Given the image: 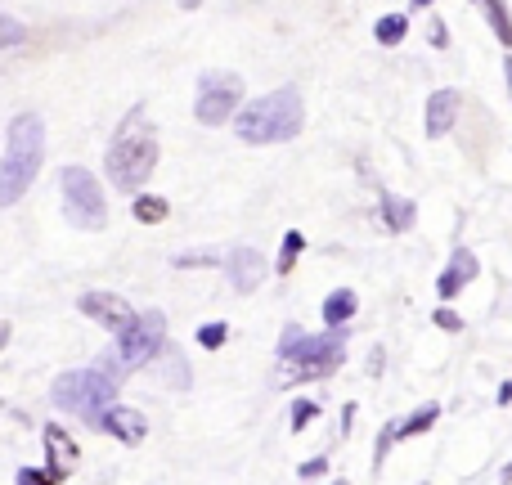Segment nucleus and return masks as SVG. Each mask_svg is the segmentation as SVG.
<instances>
[{
    "label": "nucleus",
    "instance_id": "nucleus-1",
    "mask_svg": "<svg viewBox=\"0 0 512 485\" xmlns=\"http://www.w3.org/2000/svg\"><path fill=\"white\" fill-rule=\"evenodd\" d=\"M104 171H108V185L122 189V194H140L149 185V176L158 171V131L149 126L144 104H135L122 117L113 144L104 153Z\"/></svg>",
    "mask_w": 512,
    "mask_h": 485
},
{
    "label": "nucleus",
    "instance_id": "nucleus-2",
    "mask_svg": "<svg viewBox=\"0 0 512 485\" xmlns=\"http://www.w3.org/2000/svg\"><path fill=\"white\" fill-rule=\"evenodd\" d=\"M306 126V99L297 86H279L234 113V135L243 144H288Z\"/></svg>",
    "mask_w": 512,
    "mask_h": 485
},
{
    "label": "nucleus",
    "instance_id": "nucleus-3",
    "mask_svg": "<svg viewBox=\"0 0 512 485\" xmlns=\"http://www.w3.org/2000/svg\"><path fill=\"white\" fill-rule=\"evenodd\" d=\"M346 360V333L342 328H324V333H301V328H283L279 342V382L297 387L310 378H328Z\"/></svg>",
    "mask_w": 512,
    "mask_h": 485
},
{
    "label": "nucleus",
    "instance_id": "nucleus-4",
    "mask_svg": "<svg viewBox=\"0 0 512 485\" xmlns=\"http://www.w3.org/2000/svg\"><path fill=\"white\" fill-rule=\"evenodd\" d=\"M41 162H45V122L36 113H18L5 131V153H0V207H14L36 185Z\"/></svg>",
    "mask_w": 512,
    "mask_h": 485
},
{
    "label": "nucleus",
    "instance_id": "nucleus-5",
    "mask_svg": "<svg viewBox=\"0 0 512 485\" xmlns=\"http://www.w3.org/2000/svg\"><path fill=\"white\" fill-rule=\"evenodd\" d=\"M50 400H54V409H63V414H72V418H86V423L95 427V418L104 414L108 405H117V378L104 373L99 364H90V369H68L54 378Z\"/></svg>",
    "mask_w": 512,
    "mask_h": 485
},
{
    "label": "nucleus",
    "instance_id": "nucleus-6",
    "mask_svg": "<svg viewBox=\"0 0 512 485\" xmlns=\"http://www.w3.org/2000/svg\"><path fill=\"white\" fill-rule=\"evenodd\" d=\"M162 346H167V315H162V310H135L131 328L117 333L113 355H108L99 369L113 373V378L117 373H135V369H144L153 355H162Z\"/></svg>",
    "mask_w": 512,
    "mask_h": 485
},
{
    "label": "nucleus",
    "instance_id": "nucleus-7",
    "mask_svg": "<svg viewBox=\"0 0 512 485\" xmlns=\"http://www.w3.org/2000/svg\"><path fill=\"white\" fill-rule=\"evenodd\" d=\"M59 189H63V216H68L77 230H104L108 198H104V185H99L86 167H63Z\"/></svg>",
    "mask_w": 512,
    "mask_h": 485
},
{
    "label": "nucleus",
    "instance_id": "nucleus-8",
    "mask_svg": "<svg viewBox=\"0 0 512 485\" xmlns=\"http://www.w3.org/2000/svg\"><path fill=\"white\" fill-rule=\"evenodd\" d=\"M248 99V86H243L239 72H221V68H207L198 77V95H194V117L203 126H225L234 122V113L243 108Z\"/></svg>",
    "mask_w": 512,
    "mask_h": 485
},
{
    "label": "nucleus",
    "instance_id": "nucleus-9",
    "mask_svg": "<svg viewBox=\"0 0 512 485\" xmlns=\"http://www.w3.org/2000/svg\"><path fill=\"white\" fill-rule=\"evenodd\" d=\"M77 310L86 319H95L99 328H108V333H122V328H131V319H135V310H131V301L122 297V292H81L77 297Z\"/></svg>",
    "mask_w": 512,
    "mask_h": 485
},
{
    "label": "nucleus",
    "instance_id": "nucleus-10",
    "mask_svg": "<svg viewBox=\"0 0 512 485\" xmlns=\"http://www.w3.org/2000/svg\"><path fill=\"white\" fill-rule=\"evenodd\" d=\"M225 274H230V288L239 292V297H252V292L265 283V274H270V265H265V256L256 252V247L239 243L230 256H225Z\"/></svg>",
    "mask_w": 512,
    "mask_h": 485
},
{
    "label": "nucleus",
    "instance_id": "nucleus-11",
    "mask_svg": "<svg viewBox=\"0 0 512 485\" xmlns=\"http://www.w3.org/2000/svg\"><path fill=\"white\" fill-rule=\"evenodd\" d=\"M95 427L99 432H108L113 441H122V445H140L144 436H149V418H144L140 409H131V405H108L104 414L95 418Z\"/></svg>",
    "mask_w": 512,
    "mask_h": 485
},
{
    "label": "nucleus",
    "instance_id": "nucleus-12",
    "mask_svg": "<svg viewBox=\"0 0 512 485\" xmlns=\"http://www.w3.org/2000/svg\"><path fill=\"white\" fill-rule=\"evenodd\" d=\"M41 441H45V459H50V468H45V472H50L54 481H68V477H72V468H77V459H81L77 441H72V436L63 432L59 423H45Z\"/></svg>",
    "mask_w": 512,
    "mask_h": 485
},
{
    "label": "nucleus",
    "instance_id": "nucleus-13",
    "mask_svg": "<svg viewBox=\"0 0 512 485\" xmlns=\"http://www.w3.org/2000/svg\"><path fill=\"white\" fill-rule=\"evenodd\" d=\"M459 108H463V95L454 86H441L427 95V140H445L459 122Z\"/></svg>",
    "mask_w": 512,
    "mask_h": 485
},
{
    "label": "nucleus",
    "instance_id": "nucleus-14",
    "mask_svg": "<svg viewBox=\"0 0 512 485\" xmlns=\"http://www.w3.org/2000/svg\"><path fill=\"white\" fill-rule=\"evenodd\" d=\"M477 274H481L477 256H472L468 247H454V252H450V265H445V270H441V279H436V292H441L445 301H454L463 288H468L472 279H477Z\"/></svg>",
    "mask_w": 512,
    "mask_h": 485
},
{
    "label": "nucleus",
    "instance_id": "nucleus-15",
    "mask_svg": "<svg viewBox=\"0 0 512 485\" xmlns=\"http://www.w3.org/2000/svg\"><path fill=\"white\" fill-rule=\"evenodd\" d=\"M378 212H382V221H387V230H391V234H405V230H414V221H418V207H414V198L387 194V189H382V194H378Z\"/></svg>",
    "mask_w": 512,
    "mask_h": 485
},
{
    "label": "nucleus",
    "instance_id": "nucleus-16",
    "mask_svg": "<svg viewBox=\"0 0 512 485\" xmlns=\"http://www.w3.org/2000/svg\"><path fill=\"white\" fill-rule=\"evenodd\" d=\"M355 310H360V292L355 288H333L324 297V310H319V315H324V328H346L355 319Z\"/></svg>",
    "mask_w": 512,
    "mask_h": 485
},
{
    "label": "nucleus",
    "instance_id": "nucleus-17",
    "mask_svg": "<svg viewBox=\"0 0 512 485\" xmlns=\"http://www.w3.org/2000/svg\"><path fill=\"white\" fill-rule=\"evenodd\" d=\"M436 418H441V405H436V400H427L418 414H409V418H400V423H396V441H414V436L432 432Z\"/></svg>",
    "mask_w": 512,
    "mask_h": 485
},
{
    "label": "nucleus",
    "instance_id": "nucleus-18",
    "mask_svg": "<svg viewBox=\"0 0 512 485\" xmlns=\"http://www.w3.org/2000/svg\"><path fill=\"white\" fill-rule=\"evenodd\" d=\"M486 9V23L490 32L499 36V45H512V14H508V0H477Z\"/></svg>",
    "mask_w": 512,
    "mask_h": 485
},
{
    "label": "nucleus",
    "instance_id": "nucleus-19",
    "mask_svg": "<svg viewBox=\"0 0 512 485\" xmlns=\"http://www.w3.org/2000/svg\"><path fill=\"white\" fill-rule=\"evenodd\" d=\"M373 36H378V45H400L409 36V14H382L378 23H373Z\"/></svg>",
    "mask_w": 512,
    "mask_h": 485
},
{
    "label": "nucleus",
    "instance_id": "nucleus-20",
    "mask_svg": "<svg viewBox=\"0 0 512 485\" xmlns=\"http://www.w3.org/2000/svg\"><path fill=\"white\" fill-rule=\"evenodd\" d=\"M131 216L140 225H162L171 216V207H167V198H153V194H135V207H131Z\"/></svg>",
    "mask_w": 512,
    "mask_h": 485
},
{
    "label": "nucleus",
    "instance_id": "nucleus-21",
    "mask_svg": "<svg viewBox=\"0 0 512 485\" xmlns=\"http://www.w3.org/2000/svg\"><path fill=\"white\" fill-rule=\"evenodd\" d=\"M301 252H306V234L288 230V234H283V247H279V261H274V274H283V279H288V274L297 270V256Z\"/></svg>",
    "mask_w": 512,
    "mask_h": 485
},
{
    "label": "nucleus",
    "instance_id": "nucleus-22",
    "mask_svg": "<svg viewBox=\"0 0 512 485\" xmlns=\"http://www.w3.org/2000/svg\"><path fill=\"white\" fill-rule=\"evenodd\" d=\"M27 41V27L18 23L14 14H0V50H14V45Z\"/></svg>",
    "mask_w": 512,
    "mask_h": 485
},
{
    "label": "nucleus",
    "instance_id": "nucleus-23",
    "mask_svg": "<svg viewBox=\"0 0 512 485\" xmlns=\"http://www.w3.org/2000/svg\"><path fill=\"white\" fill-rule=\"evenodd\" d=\"M288 418H292V432H306V427L310 423H315V418H319V405H315V400H292V409H288Z\"/></svg>",
    "mask_w": 512,
    "mask_h": 485
},
{
    "label": "nucleus",
    "instance_id": "nucleus-24",
    "mask_svg": "<svg viewBox=\"0 0 512 485\" xmlns=\"http://www.w3.org/2000/svg\"><path fill=\"white\" fill-rule=\"evenodd\" d=\"M225 342H230V324H203L198 328V346H203V351H221Z\"/></svg>",
    "mask_w": 512,
    "mask_h": 485
},
{
    "label": "nucleus",
    "instance_id": "nucleus-25",
    "mask_svg": "<svg viewBox=\"0 0 512 485\" xmlns=\"http://www.w3.org/2000/svg\"><path fill=\"white\" fill-rule=\"evenodd\" d=\"M14 485H59L50 477L45 468H18V477H14Z\"/></svg>",
    "mask_w": 512,
    "mask_h": 485
},
{
    "label": "nucleus",
    "instance_id": "nucleus-26",
    "mask_svg": "<svg viewBox=\"0 0 512 485\" xmlns=\"http://www.w3.org/2000/svg\"><path fill=\"white\" fill-rule=\"evenodd\" d=\"M436 328H445V333H463V319L459 315H454V310L450 306H441V310H436Z\"/></svg>",
    "mask_w": 512,
    "mask_h": 485
},
{
    "label": "nucleus",
    "instance_id": "nucleus-27",
    "mask_svg": "<svg viewBox=\"0 0 512 485\" xmlns=\"http://www.w3.org/2000/svg\"><path fill=\"white\" fill-rule=\"evenodd\" d=\"M324 472H328V459H310V463H301V468H297V477L301 481H315V477H324Z\"/></svg>",
    "mask_w": 512,
    "mask_h": 485
},
{
    "label": "nucleus",
    "instance_id": "nucleus-28",
    "mask_svg": "<svg viewBox=\"0 0 512 485\" xmlns=\"http://www.w3.org/2000/svg\"><path fill=\"white\" fill-rule=\"evenodd\" d=\"M427 27H432V32H427V41H432L436 50H445V45H450V32H445V23H441V18H432Z\"/></svg>",
    "mask_w": 512,
    "mask_h": 485
},
{
    "label": "nucleus",
    "instance_id": "nucleus-29",
    "mask_svg": "<svg viewBox=\"0 0 512 485\" xmlns=\"http://www.w3.org/2000/svg\"><path fill=\"white\" fill-rule=\"evenodd\" d=\"M176 265H216V256H176Z\"/></svg>",
    "mask_w": 512,
    "mask_h": 485
},
{
    "label": "nucleus",
    "instance_id": "nucleus-30",
    "mask_svg": "<svg viewBox=\"0 0 512 485\" xmlns=\"http://www.w3.org/2000/svg\"><path fill=\"white\" fill-rule=\"evenodd\" d=\"M499 405H512V382H499Z\"/></svg>",
    "mask_w": 512,
    "mask_h": 485
},
{
    "label": "nucleus",
    "instance_id": "nucleus-31",
    "mask_svg": "<svg viewBox=\"0 0 512 485\" xmlns=\"http://www.w3.org/2000/svg\"><path fill=\"white\" fill-rule=\"evenodd\" d=\"M382 364H387V360H382V351H373L369 355V373H382Z\"/></svg>",
    "mask_w": 512,
    "mask_h": 485
},
{
    "label": "nucleus",
    "instance_id": "nucleus-32",
    "mask_svg": "<svg viewBox=\"0 0 512 485\" xmlns=\"http://www.w3.org/2000/svg\"><path fill=\"white\" fill-rule=\"evenodd\" d=\"M504 81H508V95H512V54L504 59Z\"/></svg>",
    "mask_w": 512,
    "mask_h": 485
},
{
    "label": "nucleus",
    "instance_id": "nucleus-33",
    "mask_svg": "<svg viewBox=\"0 0 512 485\" xmlns=\"http://www.w3.org/2000/svg\"><path fill=\"white\" fill-rule=\"evenodd\" d=\"M499 485H512V463H508L504 472H499Z\"/></svg>",
    "mask_w": 512,
    "mask_h": 485
},
{
    "label": "nucleus",
    "instance_id": "nucleus-34",
    "mask_svg": "<svg viewBox=\"0 0 512 485\" xmlns=\"http://www.w3.org/2000/svg\"><path fill=\"white\" fill-rule=\"evenodd\" d=\"M198 5H203V0H180V9H198Z\"/></svg>",
    "mask_w": 512,
    "mask_h": 485
},
{
    "label": "nucleus",
    "instance_id": "nucleus-35",
    "mask_svg": "<svg viewBox=\"0 0 512 485\" xmlns=\"http://www.w3.org/2000/svg\"><path fill=\"white\" fill-rule=\"evenodd\" d=\"M9 342V324H0V346H5Z\"/></svg>",
    "mask_w": 512,
    "mask_h": 485
},
{
    "label": "nucleus",
    "instance_id": "nucleus-36",
    "mask_svg": "<svg viewBox=\"0 0 512 485\" xmlns=\"http://www.w3.org/2000/svg\"><path fill=\"white\" fill-rule=\"evenodd\" d=\"M427 5H432V0H414V9H427Z\"/></svg>",
    "mask_w": 512,
    "mask_h": 485
},
{
    "label": "nucleus",
    "instance_id": "nucleus-37",
    "mask_svg": "<svg viewBox=\"0 0 512 485\" xmlns=\"http://www.w3.org/2000/svg\"><path fill=\"white\" fill-rule=\"evenodd\" d=\"M333 485H351V481H333Z\"/></svg>",
    "mask_w": 512,
    "mask_h": 485
},
{
    "label": "nucleus",
    "instance_id": "nucleus-38",
    "mask_svg": "<svg viewBox=\"0 0 512 485\" xmlns=\"http://www.w3.org/2000/svg\"><path fill=\"white\" fill-rule=\"evenodd\" d=\"M423 485H427V481H423Z\"/></svg>",
    "mask_w": 512,
    "mask_h": 485
}]
</instances>
